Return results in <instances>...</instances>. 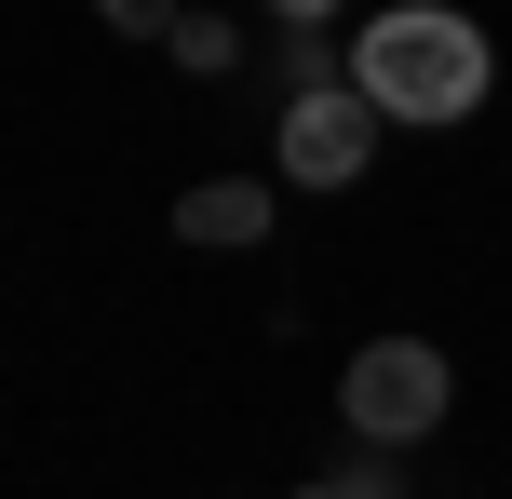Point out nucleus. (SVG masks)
I'll return each mask as SVG.
<instances>
[{
  "mask_svg": "<svg viewBox=\"0 0 512 499\" xmlns=\"http://www.w3.org/2000/svg\"><path fill=\"white\" fill-rule=\"evenodd\" d=\"M351 81L391 122H472V108H486V27L445 14V0H391L351 41Z\"/></svg>",
  "mask_w": 512,
  "mask_h": 499,
  "instance_id": "f257e3e1",
  "label": "nucleus"
},
{
  "mask_svg": "<svg viewBox=\"0 0 512 499\" xmlns=\"http://www.w3.org/2000/svg\"><path fill=\"white\" fill-rule=\"evenodd\" d=\"M445 351L432 338H378V351H351V378H337V405H351V432L364 446H418V432L445 419Z\"/></svg>",
  "mask_w": 512,
  "mask_h": 499,
  "instance_id": "f03ea898",
  "label": "nucleus"
},
{
  "mask_svg": "<svg viewBox=\"0 0 512 499\" xmlns=\"http://www.w3.org/2000/svg\"><path fill=\"white\" fill-rule=\"evenodd\" d=\"M378 122L391 108L364 95V81H297V95H283V176L297 189H351L364 162H378Z\"/></svg>",
  "mask_w": 512,
  "mask_h": 499,
  "instance_id": "7ed1b4c3",
  "label": "nucleus"
},
{
  "mask_svg": "<svg viewBox=\"0 0 512 499\" xmlns=\"http://www.w3.org/2000/svg\"><path fill=\"white\" fill-rule=\"evenodd\" d=\"M176 243H216V257H256L270 243V176H203L176 203Z\"/></svg>",
  "mask_w": 512,
  "mask_h": 499,
  "instance_id": "20e7f679",
  "label": "nucleus"
},
{
  "mask_svg": "<svg viewBox=\"0 0 512 499\" xmlns=\"http://www.w3.org/2000/svg\"><path fill=\"white\" fill-rule=\"evenodd\" d=\"M95 14H108V27H135V41H176L189 0H95Z\"/></svg>",
  "mask_w": 512,
  "mask_h": 499,
  "instance_id": "39448f33",
  "label": "nucleus"
},
{
  "mask_svg": "<svg viewBox=\"0 0 512 499\" xmlns=\"http://www.w3.org/2000/svg\"><path fill=\"white\" fill-rule=\"evenodd\" d=\"M176 54H189V68H230L243 41H230V27H216V14H176Z\"/></svg>",
  "mask_w": 512,
  "mask_h": 499,
  "instance_id": "423d86ee",
  "label": "nucleus"
},
{
  "mask_svg": "<svg viewBox=\"0 0 512 499\" xmlns=\"http://www.w3.org/2000/svg\"><path fill=\"white\" fill-rule=\"evenodd\" d=\"M270 14H297V27H324V14H337V0H270Z\"/></svg>",
  "mask_w": 512,
  "mask_h": 499,
  "instance_id": "0eeeda50",
  "label": "nucleus"
}]
</instances>
